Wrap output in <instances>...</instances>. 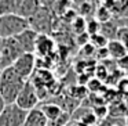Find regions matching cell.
I'll list each match as a JSON object with an SVG mask.
<instances>
[{"mask_svg": "<svg viewBox=\"0 0 128 126\" xmlns=\"http://www.w3.org/2000/svg\"><path fill=\"white\" fill-rule=\"evenodd\" d=\"M52 47H54V43L47 35H37L34 51H37L40 56H48L52 51Z\"/></svg>", "mask_w": 128, "mask_h": 126, "instance_id": "7", "label": "cell"}, {"mask_svg": "<svg viewBox=\"0 0 128 126\" xmlns=\"http://www.w3.org/2000/svg\"><path fill=\"white\" fill-rule=\"evenodd\" d=\"M37 32H34L33 29L28 28L24 32L18 33L17 36H14V39L18 42V45L21 46L24 53H29L33 54L34 51V45H36V37H37Z\"/></svg>", "mask_w": 128, "mask_h": 126, "instance_id": "6", "label": "cell"}, {"mask_svg": "<svg viewBox=\"0 0 128 126\" xmlns=\"http://www.w3.org/2000/svg\"><path fill=\"white\" fill-rule=\"evenodd\" d=\"M83 53H84V56H92L95 53V47L91 43H87V45L83 46Z\"/></svg>", "mask_w": 128, "mask_h": 126, "instance_id": "21", "label": "cell"}, {"mask_svg": "<svg viewBox=\"0 0 128 126\" xmlns=\"http://www.w3.org/2000/svg\"><path fill=\"white\" fill-rule=\"evenodd\" d=\"M96 22L99 24H105V22H109V21L112 20V13L109 11L108 9H105V7L100 4L99 7H98L96 13H95V18H94Z\"/></svg>", "mask_w": 128, "mask_h": 126, "instance_id": "12", "label": "cell"}, {"mask_svg": "<svg viewBox=\"0 0 128 126\" xmlns=\"http://www.w3.org/2000/svg\"><path fill=\"white\" fill-rule=\"evenodd\" d=\"M96 69H98V71H96V79H98L99 82L108 76V71H106L108 68H105V67H102V65H99Z\"/></svg>", "mask_w": 128, "mask_h": 126, "instance_id": "19", "label": "cell"}, {"mask_svg": "<svg viewBox=\"0 0 128 126\" xmlns=\"http://www.w3.org/2000/svg\"><path fill=\"white\" fill-rule=\"evenodd\" d=\"M108 42L109 40L106 39V37H103L100 33H95V35H92V36H90V40H88V43H91V45L96 49L106 47V46H108Z\"/></svg>", "mask_w": 128, "mask_h": 126, "instance_id": "13", "label": "cell"}, {"mask_svg": "<svg viewBox=\"0 0 128 126\" xmlns=\"http://www.w3.org/2000/svg\"><path fill=\"white\" fill-rule=\"evenodd\" d=\"M39 109L42 111V114L44 115L46 119L51 120V122H55V120L61 116V114H62L61 107H59L58 104H52V103H50V104H42Z\"/></svg>", "mask_w": 128, "mask_h": 126, "instance_id": "9", "label": "cell"}, {"mask_svg": "<svg viewBox=\"0 0 128 126\" xmlns=\"http://www.w3.org/2000/svg\"><path fill=\"white\" fill-rule=\"evenodd\" d=\"M91 7H92L91 3H88V2H83V4H81V11H80L81 15H80V17L84 18V15L91 14Z\"/></svg>", "mask_w": 128, "mask_h": 126, "instance_id": "18", "label": "cell"}, {"mask_svg": "<svg viewBox=\"0 0 128 126\" xmlns=\"http://www.w3.org/2000/svg\"><path fill=\"white\" fill-rule=\"evenodd\" d=\"M14 14V2L12 0H0V17Z\"/></svg>", "mask_w": 128, "mask_h": 126, "instance_id": "14", "label": "cell"}, {"mask_svg": "<svg viewBox=\"0 0 128 126\" xmlns=\"http://www.w3.org/2000/svg\"><path fill=\"white\" fill-rule=\"evenodd\" d=\"M73 31L77 35L86 32V20H84L83 17H80V15H78V17H74V20H73Z\"/></svg>", "mask_w": 128, "mask_h": 126, "instance_id": "17", "label": "cell"}, {"mask_svg": "<svg viewBox=\"0 0 128 126\" xmlns=\"http://www.w3.org/2000/svg\"><path fill=\"white\" fill-rule=\"evenodd\" d=\"M24 83H25V80L15 73L12 67H8L2 71V73H0V96L4 100L6 105L14 104L18 93L24 87Z\"/></svg>", "mask_w": 128, "mask_h": 126, "instance_id": "1", "label": "cell"}, {"mask_svg": "<svg viewBox=\"0 0 128 126\" xmlns=\"http://www.w3.org/2000/svg\"><path fill=\"white\" fill-rule=\"evenodd\" d=\"M39 103V98L36 96V90H34V86L32 82L25 80L24 83V87L21 89V92L18 93L17 98H15L14 104L21 109H25V111H30Z\"/></svg>", "mask_w": 128, "mask_h": 126, "instance_id": "4", "label": "cell"}, {"mask_svg": "<svg viewBox=\"0 0 128 126\" xmlns=\"http://www.w3.org/2000/svg\"><path fill=\"white\" fill-rule=\"evenodd\" d=\"M100 87V82L98 80V79H91V80H88V90H91V92H98Z\"/></svg>", "mask_w": 128, "mask_h": 126, "instance_id": "20", "label": "cell"}, {"mask_svg": "<svg viewBox=\"0 0 128 126\" xmlns=\"http://www.w3.org/2000/svg\"><path fill=\"white\" fill-rule=\"evenodd\" d=\"M106 50H108L109 56H110L112 58H114L116 61L127 57V47H125L124 45H121L120 42H117V40H110V42H108Z\"/></svg>", "mask_w": 128, "mask_h": 126, "instance_id": "8", "label": "cell"}, {"mask_svg": "<svg viewBox=\"0 0 128 126\" xmlns=\"http://www.w3.org/2000/svg\"><path fill=\"white\" fill-rule=\"evenodd\" d=\"M117 28L118 26L116 25V24L113 22V21H109V22H105V24H100L99 26V33L102 35L103 37H106V39H112L114 40V37H116V32H117Z\"/></svg>", "mask_w": 128, "mask_h": 126, "instance_id": "11", "label": "cell"}, {"mask_svg": "<svg viewBox=\"0 0 128 126\" xmlns=\"http://www.w3.org/2000/svg\"><path fill=\"white\" fill-rule=\"evenodd\" d=\"M127 57H124V58H121V60H117V65L120 67V69H122V71H125L127 69Z\"/></svg>", "mask_w": 128, "mask_h": 126, "instance_id": "22", "label": "cell"}, {"mask_svg": "<svg viewBox=\"0 0 128 126\" xmlns=\"http://www.w3.org/2000/svg\"><path fill=\"white\" fill-rule=\"evenodd\" d=\"M125 86H127V79H121V82L117 85V87H118V90H120L121 93H125V92H127V87H125Z\"/></svg>", "mask_w": 128, "mask_h": 126, "instance_id": "23", "label": "cell"}, {"mask_svg": "<svg viewBox=\"0 0 128 126\" xmlns=\"http://www.w3.org/2000/svg\"><path fill=\"white\" fill-rule=\"evenodd\" d=\"M99 26H100V24L96 22L94 18H91L88 22H86V33L88 35V36H92V35H95V33H99Z\"/></svg>", "mask_w": 128, "mask_h": 126, "instance_id": "16", "label": "cell"}, {"mask_svg": "<svg viewBox=\"0 0 128 126\" xmlns=\"http://www.w3.org/2000/svg\"><path fill=\"white\" fill-rule=\"evenodd\" d=\"M28 112L29 111L18 108L15 104L6 105L3 112L0 114V126H24Z\"/></svg>", "mask_w": 128, "mask_h": 126, "instance_id": "3", "label": "cell"}, {"mask_svg": "<svg viewBox=\"0 0 128 126\" xmlns=\"http://www.w3.org/2000/svg\"><path fill=\"white\" fill-rule=\"evenodd\" d=\"M34 64H36V58H34L33 54H29V53H24L21 57H18L14 62H12V69L15 71L18 76L24 80L30 76V73L33 72L34 69Z\"/></svg>", "mask_w": 128, "mask_h": 126, "instance_id": "5", "label": "cell"}, {"mask_svg": "<svg viewBox=\"0 0 128 126\" xmlns=\"http://www.w3.org/2000/svg\"><path fill=\"white\" fill-rule=\"evenodd\" d=\"M28 28H29L28 20H25L22 17H18V15L14 14L0 17V39L14 37Z\"/></svg>", "mask_w": 128, "mask_h": 126, "instance_id": "2", "label": "cell"}, {"mask_svg": "<svg viewBox=\"0 0 128 126\" xmlns=\"http://www.w3.org/2000/svg\"><path fill=\"white\" fill-rule=\"evenodd\" d=\"M4 108H6V103H4V100L2 98V96H0V114L3 112Z\"/></svg>", "mask_w": 128, "mask_h": 126, "instance_id": "24", "label": "cell"}, {"mask_svg": "<svg viewBox=\"0 0 128 126\" xmlns=\"http://www.w3.org/2000/svg\"><path fill=\"white\" fill-rule=\"evenodd\" d=\"M114 40L120 42L121 45H124L125 47H127V43H128V28L127 26H118V28H117Z\"/></svg>", "mask_w": 128, "mask_h": 126, "instance_id": "15", "label": "cell"}, {"mask_svg": "<svg viewBox=\"0 0 128 126\" xmlns=\"http://www.w3.org/2000/svg\"><path fill=\"white\" fill-rule=\"evenodd\" d=\"M47 125V119L44 118V115L42 114L39 108H33L28 112L26 120L24 123V126H46Z\"/></svg>", "mask_w": 128, "mask_h": 126, "instance_id": "10", "label": "cell"}, {"mask_svg": "<svg viewBox=\"0 0 128 126\" xmlns=\"http://www.w3.org/2000/svg\"><path fill=\"white\" fill-rule=\"evenodd\" d=\"M0 73H2V71H0Z\"/></svg>", "mask_w": 128, "mask_h": 126, "instance_id": "25", "label": "cell"}]
</instances>
